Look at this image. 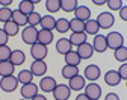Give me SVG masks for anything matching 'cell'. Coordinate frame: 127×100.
Listing matches in <instances>:
<instances>
[{
  "label": "cell",
  "instance_id": "1",
  "mask_svg": "<svg viewBox=\"0 0 127 100\" xmlns=\"http://www.w3.org/2000/svg\"><path fill=\"white\" fill-rule=\"evenodd\" d=\"M106 37V43H107V49L110 50H117L118 47L124 46V37H123V33L121 32H117V30H112V32H109Z\"/></svg>",
  "mask_w": 127,
  "mask_h": 100
},
{
  "label": "cell",
  "instance_id": "2",
  "mask_svg": "<svg viewBox=\"0 0 127 100\" xmlns=\"http://www.w3.org/2000/svg\"><path fill=\"white\" fill-rule=\"evenodd\" d=\"M49 55V47L44 46V44H39V43H35L30 46V56L33 61H44Z\"/></svg>",
  "mask_w": 127,
  "mask_h": 100
},
{
  "label": "cell",
  "instance_id": "3",
  "mask_svg": "<svg viewBox=\"0 0 127 100\" xmlns=\"http://www.w3.org/2000/svg\"><path fill=\"white\" fill-rule=\"evenodd\" d=\"M21 40L24 44L32 46L38 41V27H32V26H26L21 30Z\"/></svg>",
  "mask_w": 127,
  "mask_h": 100
},
{
  "label": "cell",
  "instance_id": "4",
  "mask_svg": "<svg viewBox=\"0 0 127 100\" xmlns=\"http://www.w3.org/2000/svg\"><path fill=\"white\" fill-rule=\"evenodd\" d=\"M95 20H97L100 29H110V27L115 24V17H114V14L110 12V11H107V12H106V11H104V12H100Z\"/></svg>",
  "mask_w": 127,
  "mask_h": 100
},
{
  "label": "cell",
  "instance_id": "5",
  "mask_svg": "<svg viewBox=\"0 0 127 100\" xmlns=\"http://www.w3.org/2000/svg\"><path fill=\"white\" fill-rule=\"evenodd\" d=\"M18 80L15 76H5L0 79V88H2L5 93H14L18 88Z\"/></svg>",
  "mask_w": 127,
  "mask_h": 100
},
{
  "label": "cell",
  "instance_id": "6",
  "mask_svg": "<svg viewBox=\"0 0 127 100\" xmlns=\"http://www.w3.org/2000/svg\"><path fill=\"white\" fill-rule=\"evenodd\" d=\"M52 94H53L55 100H70L71 90H70V87L67 85V83H58Z\"/></svg>",
  "mask_w": 127,
  "mask_h": 100
},
{
  "label": "cell",
  "instance_id": "7",
  "mask_svg": "<svg viewBox=\"0 0 127 100\" xmlns=\"http://www.w3.org/2000/svg\"><path fill=\"white\" fill-rule=\"evenodd\" d=\"M101 76V70L97 64H89L83 70V77L89 82H97V79Z\"/></svg>",
  "mask_w": 127,
  "mask_h": 100
},
{
  "label": "cell",
  "instance_id": "8",
  "mask_svg": "<svg viewBox=\"0 0 127 100\" xmlns=\"http://www.w3.org/2000/svg\"><path fill=\"white\" fill-rule=\"evenodd\" d=\"M83 93L91 99V100H98L101 97V87L98 85L97 82H89L85 85Z\"/></svg>",
  "mask_w": 127,
  "mask_h": 100
},
{
  "label": "cell",
  "instance_id": "9",
  "mask_svg": "<svg viewBox=\"0 0 127 100\" xmlns=\"http://www.w3.org/2000/svg\"><path fill=\"white\" fill-rule=\"evenodd\" d=\"M56 85H58V82H56L55 77H52V76H42L41 80H39V83H38V88L42 93L47 94V93H53V90L56 88Z\"/></svg>",
  "mask_w": 127,
  "mask_h": 100
},
{
  "label": "cell",
  "instance_id": "10",
  "mask_svg": "<svg viewBox=\"0 0 127 100\" xmlns=\"http://www.w3.org/2000/svg\"><path fill=\"white\" fill-rule=\"evenodd\" d=\"M38 91H39V88H38L36 83H33V82H30V83H24V85H21V88H20L21 97H23V99H26V100L33 99V97L38 94Z\"/></svg>",
  "mask_w": 127,
  "mask_h": 100
},
{
  "label": "cell",
  "instance_id": "11",
  "mask_svg": "<svg viewBox=\"0 0 127 100\" xmlns=\"http://www.w3.org/2000/svg\"><path fill=\"white\" fill-rule=\"evenodd\" d=\"M67 85L70 87L71 91L80 93V91H83V88H85V85H86V79H85L83 76H80V74H77V76L68 79V83H67Z\"/></svg>",
  "mask_w": 127,
  "mask_h": 100
},
{
  "label": "cell",
  "instance_id": "12",
  "mask_svg": "<svg viewBox=\"0 0 127 100\" xmlns=\"http://www.w3.org/2000/svg\"><path fill=\"white\" fill-rule=\"evenodd\" d=\"M76 52H77L79 56H80L82 61H85V59L92 58V55H94V49H92V44L86 41V43L80 44L79 47H76Z\"/></svg>",
  "mask_w": 127,
  "mask_h": 100
},
{
  "label": "cell",
  "instance_id": "13",
  "mask_svg": "<svg viewBox=\"0 0 127 100\" xmlns=\"http://www.w3.org/2000/svg\"><path fill=\"white\" fill-rule=\"evenodd\" d=\"M92 49H94V52H97V53H104L106 50H107V43H106V37L104 35H95L94 40H92Z\"/></svg>",
  "mask_w": 127,
  "mask_h": 100
},
{
  "label": "cell",
  "instance_id": "14",
  "mask_svg": "<svg viewBox=\"0 0 127 100\" xmlns=\"http://www.w3.org/2000/svg\"><path fill=\"white\" fill-rule=\"evenodd\" d=\"M29 70L32 71V74H33V76L42 77L47 73V64H45V61H32Z\"/></svg>",
  "mask_w": 127,
  "mask_h": 100
},
{
  "label": "cell",
  "instance_id": "15",
  "mask_svg": "<svg viewBox=\"0 0 127 100\" xmlns=\"http://www.w3.org/2000/svg\"><path fill=\"white\" fill-rule=\"evenodd\" d=\"M55 40V35H53V30H49V29H38V41L39 44H44L49 47V44H52Z\"/></svg>",
  "mask_w": 127,
  "mask_h": 100
},
{
  "label": "cell",
  "instance_id": "16",
  "mask_svg": "<svg viewBox=\"0 0 127 100\" xmlns=\"http://www.w3.org/2000/svg\"><path fill=\"white\" fill-rule=\"evenodd\" d=\"M74 18H77V20H80V21H88L89 18H91V9L88 8V6H85V5H79L76 9H74Z\"/></svg>",
  "mask_w": 127,
  "mask_h": 100
},
{
  "label": "cell",
  "instance_id": "17",
  "mask_svg": "<svg viewBox=\"0 0 127 100\" xmlns=\"http://www.w3.org/2000/svg\"><path fill=\"white\" fill-rule=\"evenodd\" d=\"M121 80L123 79L120 77V74H118L117 70H109L104 74V83H106L107 87H118Z\"/></svg>",
  "mask_w": 127,
  "mask_h": 100
},
{
  "label": "cell",
  "instance_id": "18",
  "mask_svg": "<svg viewBox=\"0 0 127 100\" xmlns=\"http://www.w3.org/2000/svg\"><path fill=\"white\" fill-rule=\"evenodd\" d=\"M70 50H73V46H71V43H70L68 38L62 37V38L58 40V43H56V52L59 55H67Z\"/></svg>",
  "mask_w": 127,
  "mask_h": 100
},
{
  "label": "cell",
  "instance_id": "19",
  "mask_svg": "<svg viewBox=\"0 0 127 100\" xmlns=\"http://www.w3.org/2000/svg\"><path fill=\"white\" fill-rule=\"evenodd\" d=\"M83 32L86 33V35H98V32H100V26L97 23V20L95 18H89L88 21H85V27H83Z\"/></svg>",
  "mask_w": 127,
  "mask_h": 100
},
{
  "label": "cell",
  "instance_id": "20",
  "mask_svg": "<svg viewBox=\"0 0 127 100\" xmlns=\"http://www.w3.org/2000/svg\"><path fill=\"white\" fill-rule=\"evenodd\" d=\"M70 43H71V46H76V47H79L80 44H83V43H86L88 41V35L85 32H71V35H70Z\"/></svg>",
  "mask_w": 127,
  "mask_h": 100
},
{
  "label": "cell",
  "instance_id": "21",
  "mask_svg": "<svg viewBox=\"0 0 127 100\" xmlns=\"http://www.w3.org/2000/svg\"><path fill=\"white\" fill-rule=\"evenodd\" d=\"M61 74H62V77L64 79H71V77H74V76H77L79 74V65H64L62 67V70H61Z\"/></svg>",
  "mask_w": 127,
  "mask_h": 100
},
{
  "label": "cell",
  "instance_id": "22",
  "mask_svg": "<svg viewBox=\"0 0 127 100\" xmlns=\"http://www.w3.org/2000/svg\"><path fill=\"white\" fill-rule=\"evenodd\" d=\"M55 26H56V18L50 14V15H42L41 17V23H39V27L41 29H49V30H55Z\"/></svg>",
  "mask_w": 127,
  "mask_h": 100
},
{
  "label": "cell",
  "instance_id": "23",
  "mask_svg": "<svg viewBox=\"0 0 127 100\" xmlns=\"http://www.w3.org/2000/svg\"><path fill=\"white\" fill-rule=\"evenodd\" d=\"M9 61H11V62L15 65V67H17V65H23V64H24V61H26V55H24V52H23V50H20V49H17V50H12Z\"/></svg>",
  "mask_w": 127,
  "mask_h": 100
},
{
  "label": "cell",
  "instance_id": "24",
  "mask_svg": "<svg viewBox=\"0 0 127 100\" xmlns=\"http://www.w3.org/2000/svg\"><path fill=\"white\" fill-rule=\"evenodd\" d=\"M12 21L18 27H26L27 26V15H24L18 9H15V11H12Z\"/></svg>",
  "mask_w": 127,
  "mask_h": 100
},
{
  "label": "cell",
  "instance_id": "25",
  "mask_svg": "<svg viewBox=\"0 0 127 100\" xmlns=\"http://www.w3.org/2000/svg\"><path fill=\"white\" fill-rule=\"evenodd\" d=\"M14 70H15V65L11 61H2L0 62V76L2 77L14 76Z\"/></svg>",
  "mask_w": 127,
  "mask_h": 100
},
{
  "label": "cell",
  "instance_id": "26",
  "mask_svg": "<svg viewBox=\"0 0 127 100\" xmlns=\"http://www.w3.org/2000/svg\"><path fill=\"white\" fill-rule=\"evenodd\" d=\"M17 80H18V83H21V85H24V83H30V82H33V74H32V71L27 68V70H21L17 76Z\"/></svg>",
  "mask_w": 127,
  "mask_h": 100
},
{
  "label": "cell",
  "instance_id": "27",
  "mask_svg": "<svg viewBox=\"0 0 127 100\" xmlns=\"http://www.w3.org/2000/svg\"><path fill=\"white\" fill-rule=\"evenodd\" d=\"M64 59H65V64L67 65H79V64L82 62L80 56L77 55L76 50H70L67 55H64Z\"/></svg>",
  "mask_w": 127,
  "mask_h": 100
},
{
  "label": "cell",
  "instance_id": "28",
  "mask_svg": "<svg viewBox=\"0 0 127 100\" xmlns=\"http://www.w3.org/2000/svg\"><path fill=\"white\" fill-rule=\"evenodd\" d=\"M55 30H58L59 33H67L70 30V20L65 18V17H61V18L56 20V26Z\"/></svg>",
  "mask_w": 127,
  "mask_h": 100
},
{
  "label": "cell",
  "instance_id": "29",
  "mask_svg": "<svg viewBox=\"0 0 127 100\" xmlns=\"http://www.w3.org/2000/svg\"><path fill=\"white\" fill-rule=\"evenodd\" d=\"M2 29L6 32V35H8L9 38H11V37H17V35H18V32H20V27L15 24L12 20H11V21H8V23H5Z\"/></svg>",
  "mask_w": 127,
  "mask_h": 100
},
{
  "label": "cell",
  "instance_id": "30",
  "mask_svg": "<svg viewBox=\"0 0 127 100\" xmlns=\"http://www.w3.org/2000/svg\"><path fill=\"white\" fill-rule=\"evenodd\" d=\"M61 2V11L64 12H74V9L79 6L77 0H59Z\"/></svg>",
  "mask_w": 127,
  "mask_h": 100
},
{
  "label": "cell",
  "instance_id": "31",
  "mask_svg": "<svg viewBox=\"0 0 127 100\" xmlns=\"http://www.w3.org/2000/svg\"><path fill=\"white\" fill-rule=\"evenodd\" d=\"M20 12H23L24 15H30L32 12L35 11V5L27 2V0H21V2L18 3V8H17Z\"/></svg>",
  "mask_w": 127,
  "mask_h": 100
},
{
  "label": "cell",
  "instance_id": "32",
  "mask_svg": "<svg viewBox=\"0 0 127 100\" xmlns=\"http://www.w3.org/2000/svg\"><path fill=\"white\" fill-rule=\"evenodd\" d=\"M114 58H115V61H118V62H127V47L126 46H121V47H118L117 50H114Z\"/></svg>",
  "mask_w": 127,
  "mask_h": 100
},
{
  "label": "cell",
  "instance_id": "33",
  "mask_svg": "<svg viewBox=\"0 0 127 100\" xmlns=\"http://www.w3.org/2000/svg\"><path fill=\"white\" fill-rule=\"evenodd\" d=\"M45 9L49 14H56L61 11V2L59 0H45Z\"/></svg>",
  "mask_w": 127,
  "mask_h": 100
},
{
  "label": "cell",
  "instance_id": "34",
  "mask_svg": "<svg viewBox=\"0 0 127 100\" xmlns=\"http://www.w3.org/2000/svg\"><path fill=\"white\" fill-rule=\"evenodd\" d=\"M41 14L39 12H36V11H33L30 15H27V26H32V27H38L39 26V23H41Z\"/></svg>",
  "mask_w": 127,
  "mask_h": 100
},
{
  "label": "cell",
  "instance_id": "35",
  "mask_svg": "<svg viewBox=\"0 0 127 100\" xmlns=\"http://www.w3.org/2000/svg\"><path fill=\"white\" fill-rule=\"evenodd\" d=\"M12 20V9L11 8H0V23H8Z\"/></svg>",
  "mask_w": 127,
  "mask_h": 100
},
{
  "label": "cell",
  "instance_id": "36",
  "mask_svg": "<svg viewBox=\"0 0 127 100\" xmlns=\"http://www.w3.org/2000/svg\"><path fill=\"white\" fill-rule=\"evenodd\" d=\"M83 27H85V23L77 20V18H73L70 20V30L71 32H83Z\"/></svg>",
  "mask_w": 127,
  "mask_h": 100
},
{
  "label": "cell",
  "instance_id": "37",
  "mask_svg": "<svg viewBox=\"0 0 127 100\" xmlns=\"http://www.w3.org/2000/svg\"><path fill=\"white\" fill-rule=\"evenodd\" d=\"M12 53V49L6 44V46H0V62L2 61H9Z\"/></svg>",
  "mask_w": 127,
  "mask_h": 100
},
{
  "label": "cell",
  "instance_id": "38",
  "mask_svg": "<svg viewBox=\"0 0 127 100\" xmlns=\"http://www.w3.org/2000/svg\"><path fill=\"white\" fill-rule=\"evenodd\" d=\"M106 5L109 11H120L123 8V0H107Z\"/></svg>",
  "mask_w": 127,
  "mask_h": 100
},
{
  "label": "cell",
  "instance_id": "39",
  "mask_svg": "<svg viewBox=\"0 0 127 100\" xmlns=\"http://www.w3.org/2000/svg\"><path fill=\"white\" fill-rule=\"evenodd\" d=\"M117 71H118V74H120V77H121V79L127 80V62H123Z\"/></svg>",
  "mask_w": 127,
  "mask_h": 100
},
{
  "label": "cell",
  "instance_id": "40",
  "mask_svg": "<svg viewBox=\"0 0 127 100\" xmlns=\"http://www.w3.org/2000/svg\"><path fill=\"white\" fill-rule=\"evenodd\" d=\"M8 41H9V37L6 35V32L0 27V46H6Z\"/></svg>",
  "mask_w": 127,
  "mask_h": 100
},
{
  "label": "cell",
  "instance_id": "41",
  "mask_svg": "<svg viewBox=\"0 0 127 100\" xmlns=\"http://www.w3.org/2000/svg\"><path fill=\"white\" fill-rule=\"evenodd\" d=\"M118 17L123 21H127V5H123V8L118 11Z\"/></svg>",
  "mask_w": 127,
  "mask_h": 100
},
{
  "label": "cell",
  "instance_id": "42",
  "mask_svg": "<svg viewBox=\"0 0 127 100\" xmlns=\"http://www.w3.org/2000/svg\"><path fill=\"white\" fill-rule=\"evenodd\" d=\"M104 100H120V96L117 93H107L104 96Z\"/></svg>",
  "mask_w": 127,
  "mask_h": 100
},
{
  "label": "cell",
  "instance_id": "43",
  "mask_svg": "<svg viewBox=\"0 0 127 100\" xmlns=\"http://www.w3.org/2000/svg\"><path fill=\"white\" fill-rule=\"evenodd\" d=\"M12 3H14V0H0V6H3V8H11Z\"/></svg>",
  "mask_w": 127,
  "mask_h": 100
},
{
  "label": "cell",
  "instance_id": "44",
  "mask_svg": "<svg viewBox=\"0 0 127 100\" xmlns=\"http://www.w3.org/2000/svg\"><path fill=\"white\" fill-rule=\"evenodd\" d=\"M76 100H91V99H89L85 93H79V94H77V97H76Z\"/></svg>",
  "mask_w": 127,
  "mask_h": 100
},
{
  "label": "cell",
  "instance_id": "45",
  "mask_svg": "<svg viewBox=\"0 0 127 100\" xmlns=\"http://www.w3.org/2000/svg\"><path fill=\"white\" fill-rule=\"evenodd\" d=\"M91 2H92L95 6H101V5H106L107 0H91Z\"/></svg>",
  "mask_w": 127,
  "mask_h": 100
},
{
  "label": "cell",
  "instance_id": "46",
  "mask_svg": "<svg viewBox=\"0 0 127 100\" xmlns=\"http://www.w3.org/2000/svg\"><path fill=\"white\" fill-rule=\"evenodd\" d=\"M30 100H47V97H45L44 94H39V93H38L33 99H30Z\"/></svg>",
  "mask_w": 127,
  "mask_h": 100
},
{
  "label": "cell",
  "instance_id": "47",
  "mask_svg": "<svg viewBox=\"0 0 127 100\" xmlns=\"http://www.w3.org/2000/svg\"><path fill=\"white\" fill-rule=\"evenodd\" d=\"M27 2H30V3H33V5H36V3H39L41 0H27Z\"/></svg>",
  "mask_w": 127,
  "mask_h": 100
},
{
  "label": "cell",
  "instance_id": "48",
  "mask_svg": "<svg viewBox=\"0 0 127 100\" xmlns=\"http://www.w3.org/2000/svg\"><path fill=\"white\" fill-rule=\"evenodd\" d=\"M126 88H127V80H126Z\"/></svg>",
  "mask_w": 127,
  "mask_h": 100
},
{
  "label": "cell",
  "instance_id": "49",
  "mask_svg": "<svg viewBox=\"0 0 127 100\" xmlns=\"http://www.w3.org/2000/svg\"><path fill=\"white\" fill-rule=\"evenodd\" d=\"M20 100H26V99H23V97H21V99H20Z\"/></svg>",
  "mask_w": 127,
  "mask_h": 100
},
{
  "label": "cell",
  "instance_id": "50",
  "mask_svg": "<svg viewBox=\"0 0 127 100\" xmlns=\"http://www.w3.org/2000/svg\"><path fill=\"white\" fill-rule=\"evenodd\" d=\"M53 100H55V99H53Z\"/></svg>",
  "mask_w": 127,
  "mask_h": 100
}]
</instances>
